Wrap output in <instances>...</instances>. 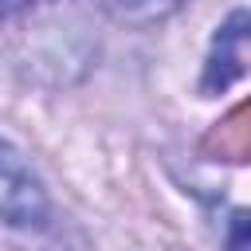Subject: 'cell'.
<instances>
[{"label": "cell", "mask_w": 251, "mask_h": 251, "mask_svg": "<svg viewBox=\"0 0 251 251\" xmlns=\"http://www.w3.org/2000/svg\"><path fill=\"white\" fill-rule=\"evenodd\" d=\"M106 16H114L118 24H133V27H149L161 24L169 16H176L188 0H94Z\"/></svg>", "instance_id": "3957f363"}, {"label": "cell", "mask_w": 251, "mask_h": 251, "mask_svg": "<svg viewBox=\"0 0 251 251\" xmlns=\"http://www.w3.org/2000/svg\"><path fill=\"white\" fill-rule=\"evenodd\" d=\"M47 220V192L31 176V169L0 145V224L12 227H39Z\"/></svg>", "instance_id": "7a4b0ae2"}, {"label": "cell", "mask_w": 251, "mask_h": 251, "mask_svg": "<svg viewBox=\"0 0 251 251\" xmlns=\"http://www.w3.org/2000/svg\"><path fill=\"white\" fill-rule=\"evenodd\" d=\"M227 251H251V216H247V212L231 216V227H227Z\"/></svg>", "instance_id": "277c9868"}, {"label": "cell", "mask_w": 251, "mask_h": 251, "mask_svg": "<svg viewBox=\"0 0 251 251\" xmlns=\"http://www.w3.org/2000/svg\"><path fill=\"white\" fill-rule=\"evenodd\" d=\"M247 67H251V12H231L216 27V39H212V51H208V63H204L200 90L204 94H220Z\"/></svg>", "instance_id": "6da1fadb"}]
</instances>
